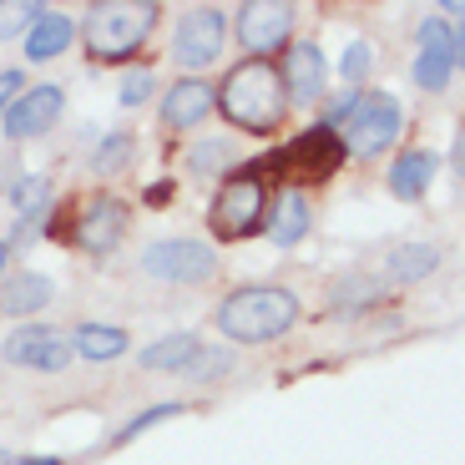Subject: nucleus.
Listing matches in <instances>:
<instances>
[{
	"label": "nucleus",
	"instance_id": "20e7f679",
	"mask_svg": "<svg viewBox=\"0 0 465 465\" xmlns=\"http://www.w3.org/2000/svg\"><path fill=\"white\" fill-rule=\"evenodd\" d=\"M208 223H213L218 238H253V232L263 228L268 223V193H263L258 167L223 177L218 198H213V208H208Z\"/></svg>",
	"mask_w": 465,
	"mask_h": 465
},
{
	"label": "nucleus",
	"instance_id": "6ab92c4d",
	"mask_svg": "<svg viewBox=\"0 0 465 465\" xmlns=\"http://www.w3.org/2000/svg\"><path fill=\"white\" fill-rule=\"evenodd\" d=\"M66 344H71V354H82L92 364H106V360H122L132 339H127V329H116V324H82Z\"/></svg>",
	"mask_w": 465,
	"mask_h": 465
},
{
	"label": "nucleus",
	"instance_id": "cd10ccee",
	"mask_svg": "<svg viewBox=\"0 0 465 465\" xmlns=\"http://www.w3.org/2000/svg\"><path fill=\"white\" fill-rule=\"evenodd\" d=\"M232 163V147L223 137H213V142H198V147L187 152V173H223V167Z\"/></svg>",
	"mask_w": 465,
	"mask_h": 465
},
{
	"label": "nucleus",
	"instance_id": "f3484780",
	"mask_svg": "<svg viewBox=\"0 0 465 465\" xmlns=\"http://www.w3.org/2000/svg\"><path fill=\"white\" fill-rule=\"evenodd\" d=\"M435 167H440V163H435V152H430V147H410V152H400L395 167H390V193H395L400 203L425 198V187H430Z\"/></svg>",
	"mask_w": 465,
	"mask_h": 465
},
{
	"label": "nucleus",
	"instance_id": "423d86ee",
	"mask_svg": "<svg viewBox=\"0 0 465 465\" xmlns=\"http://www.w3.org/2000/svg\"><path fill=\"white\" fill-rule=\"evenodd\" d=\"M142 273L157 283H208L218 273V253L198 238H157L142 248Z\"/></svg>",
	"mask_w": 465,
	"mask_h": 465
},
{
	"label": "nucleus",
	"instance_id": "dca6fc26",
	"mask_svg": "<svg viewBox=\"0 0 465 465\" xmlns=\"http://www.w3.org/2000/svg\"><path fill=\"white\" fill-rule=\"evenodd\" d=\"M51 299H56V283L46 273H35V268H21V273H11V279L0 283V314H11V319L41 314Z\"/></svg>",
	"mask_w": 465,
	"mask_h": 465
},
{
	"label": "nucleus",
	"instance_id": "4468645a",
	"mask_svg": "<svg viewBox=\"0 0 465 465\" xmlns=\"http://www.w3.org/2000/svg\"><path fill=\"white\" fill-rule=\"evenodd\" d=\"M279 86H283V96H289V102H319V96H324V51H319L314 41L289 46Z\"/></svg>",
	"mask_w": 465,
	"mask_h": 465
},
{
	"label": "nucleus",
	"instance_id": "473e14b6",
	"mask_svg": "<svg viewBox=\"0 0 465 465\" xmlns=\"http://www.w3.org/2000/svg\"><path fill=\"white\" fill-rule=\"evenodd\" d=\"M15 183H21V167H15V157H0V193H11Z\"/></svg>",
	"mask_w": 465,
	"mask_h": 465
},
{
	"label": "nucleus",
	"instance_id": "aec40b11",
	"mask_svg": "<svg viewBox=\"0 0 465 465\" xmlns=\"http://www.w3.org/2000/svg\"><path fill=\"white\" fill-rule=\"evenodd\" d=\"M435 268H440V248L435 243H405L384 263V283H420V279H430Z\"/></svg>",
	"mask_w": 465,
	"mask_h": 465
},
{
	"label": "nucleus",
	"instance_id": "f03ea898",
	"mask_svg": "<svg viewBox=\"0 0 465 465\" xmlns=\"http://www.w3.org/2000/svg\"><path fill=\"white\" fill-rule=\"evenodd\" d=\"M213 106L228 116L232 127L258 132V137H263V132H273V127L283 122V112H289V96H283L279 71L268 66V61H243V66L228 71L223 92H213Z\"/></svg>",
	"mask_w": 465,
	"mask_h": 465
},
{
	"label": "nucleus",
	"instance_id": "2eb2a0df",
	"mask_svg": "<svg viewBox=\"0 0 465 465\" xmlns=\"http://www.w3.org/2000/svg\"><path fill=\"white\" fill-rule=\"evenodd\" d=\"M208 112H213V86H208V82H198V76H183V82L167 86V96H163V127L187 132V127H198Z\"/></svg>",
	"mask_w": 465,
	"mask_h": 465
},
{
	"label": "nucleus",
	"instance_id": "a878e982",
	"mask_svg": "<svg viewBox=\"0 0 465 465\" xmlns=\"http://www.w3.org/2000/svg\"><path fill=\"white\" fill-rule=\"evenodd\" d=\"M183 410H187L183 400H167V405H147L137 420H127V425H122V430L112 435V445H127V440H137L142 430H152V425H163V420H177Z\"/></svg>",
	"mask_w": 465,
	"mask_h": 465
},
{
	"label": "nucleus",
	"instance_id": "5701e85b",
	"mask_svg": "<svg viewBox=\"0 0 465 465\" xmlns=\"http://www.w3.org/2000/svg\"><path fill=\"white\" fill-rule=\"evenodd\" d=\"M198 349H203L198 334H167V339H152V344L142 349V364H147V370H187Z\"/></svg>",
	"mask_w": 465,
	"mask_h": 465
},
{
	"label": "nucleus",
	"instance_id": "0eeeda50",
	"mask_svg": "<svg viewBox=\"0 0 465 465\" xmlns=\"http://www.w3.org/2000/svg\"><path fill=\"white\" fill-rule=\"evenodd\" d=\"M415 41H420V56L410 61V76H415V86H425V92H440V86H450V76L460 71V25L440 21V15H430V21L415 25Z\"/></svg>",
	"mask_w": 465,
	"mask_h": 465
},
{
	"label": "nucleus",
	"instance_id": "f8f14e48",
	"mask_svg": "<svg viewBox=\"0 0 465 465\" xmlns=\"http://www.w3.org/2000/svg\"><path fill=\"white\" fill-rule=\"evenodd\" d=\"M61 112H66V92L61 86H31V92H21L0 112V122H5L11 142H25V137H46L61 122Z\"/></svg>",
	"mask_w": 465,
	"mask_h": 465
},
{
	"label": "nucleus",
	"instance_id": "ddd939ff",
	"mask_svg": "<svg viewBox=\"0 0 465 465\" xmlns=\"http://www.w3.org/2000/svg\"><path fill=\"white\" fill-rule=\"evenodd\" d=\"M122 228H127V203L102 193V198H86L76 213V243L86 253H112L122 243Z\"/></svg>",
	"mask_w": 465,
	"mask_h": 465
},
{
	"label": "nucleus",
	"instance_id": "c85d7f7f",
	"mask_svg": "<svg viewBox=\"0 0 465 465\" xmlns=\"http://www.w3.org/2000/svg\"><path fill=\"white\" fill-rule=\"evenodd\" d=\"M132 157V137H122V132H112V137L96 147V157H92V167L96 173H112V167H122Z\"/></svg>",
	"mask_w": 465,
	"mask_h": 465
},
{
	"label": "nucleus",
	"instance_id": "bb28decb",
	"mask_svg": "<svg viewBox=\"0 0 465 465\" xmlns=\"http://www.w3.org/2000/svg\"><path fill=\"white\" fill-rule=\"evenodd\" d=\"M41 15H46V5H35V0H11V5H0V41L31 31Z\"/></svg>",
	"mask_w": 465,
	"mask_h": 465
},
{
	"label": "nucleus",
	"instance_id": "9b49d317",
	"mask_svg": "<svg viewBox=\"0 0 465 465\" xmlns=\"http://www.w3.org/2000/svg\"><path fill=\"white\" fill-rule=\"evenodd\" d=\"M5 364L35 374H61L71 364V344L66 334H56L46 324H21L15 334H5Z\"/></svg>",
	"mask_w": 465,
	"mask_h": 465
},
{
	"label": "nucleus",
	"instance_id": "f257e3e1",
	"mask_svg": "<svg viewBox=\"0 0 465 465\" xmlns=\"http://www.w3.org/2000/svg\"><path fill=\"white\" fill-rule=\"evenodd\" d=\"M293 319H299V299L279 283H248L218 303V329L232 344H268V339L289 334Z\"/></svg>",
	"mask_w": 465,
	"mask_h": 465
},
{
	"label": "nucleus",
	"instance_id": "6e6552de",
	"mask_svg": "<svg viewBox=\"0 0 465 465\" xmlns=\"http://www.w3.org/2000/svg\"><path fill=\"white\" fill-rule=\"evenodd\" d=\"M223 41H228V11L193 5V11H183V21L173 31V61L183 71H203L223 56Z\"/></svg>",
	"mask_w": 465,
	"mask_h": 465
},
{
	"label": "nucleus",
	"instance_id": "4be33fe9",
	"mask_svg": "<svg viewBox=\"0 0 465 465\" xmlns=\"http://www.w3.org/2000/svg\"><path fill=\"white\" fill-rule=\"evenodd\" d=\"M51 198H56V187H51V177H41V173H25L21 183L11 187V203H15V213H21V228H35V223L51 213Z\"/></svg>",
	"mask_w": 465,
	"mask_h": 465
},
{
	"label": "nucleus",
	"instance_id": "72a5a7b5",
	"mask_svg": "<svg viewBox=\"0 0 465 465\" xmlns=\"http://www.w3.org/2000/svg\"><path fill=\"white\" fill-rule=\"evenodd\" d=\"M5 465H61L56 455H15V460H5Z\"/></svg>",
	"mask_w": 465,
	"mask_h": 465
},
{
	"label": "nucleus",
	"instance_id": "c756f323",
	"mask_svg": "<svg viewBox=\"0 0 465 465\" xmlns=\"http://www.w3.org/2000/svg\"><path fill=\"white\" fill-rule=\"evenodd\" d=\"M370 66H374V46L370 41H354V46L344 51V61H339V76H344V82H360Z\"/></svg>",
	"mask_w": 465,
	"mask_h": 465
},
{
	"label": "nucleus",
	"instance_id": "1a4fd4ad",
	"mask_svg": "<svg viewBox=\"0 0 465 465\" xmlns=\"http://www.w3.org/2000/svg\"><path fill=\"white\" fill-rule=\"evenodd\" d=\"M344 157H349V152H344V142H339V132L309 127L303 137H293L279 157H268V163L283 167V173H293V177H303V183H324L329 173H339Z\"/></svg>",
	"mask_w": 465,
	"mask_h": 465
},
{
	"label": "nucleus",
	"instance_id": "a211bd4d",
	"mask_svg": "<svg viewBox=\"0 0 465 465\" xmlns=\"http://www.w3.org/2000/svg\"><path fill=\"white\" fill-rule=\"evenodd\" d=\"M71 41H76V21L61 15V11H46L31 31H25V56L31 61H56Z\"/></svg>",
	"mask_w": 465,
	"mask_h": 465
},
{
	"label": "nucleus",
	"instance_id": "9d476101",
	"mask_svg": "<svg viewBox=\"0 0 465 465\" xmlns=\"http://www.w3.org/2000/svg\"><path fill=\"white\" fill-rule=\"evenodd\" d=\"M293 21H299V11L283 0H248V5H238V41L253 61H263L268 51L289 46Z\"/></svg>",
	"mask_w": 465,
	"mask_h": 465
},
{
	"label": "nucleus",
	"instance_id": "b1692460",
	"mask_svg": "<svg viewBox=\"0 0 465 465\" xmlns=\"http://www.w3.org/2000/svg\"><path fill=\"white\" fill-rule=\"evenodd\" d=\"M374 293H380V279H364V273H354V279H339V283H334V293H329V309H334V314H354V309L374 303Z\"/></svg>",
	"mask_w": 465,
	"mask_h": 465
},
{
	"label": "nucleus",
	"instance_id": "7ed1b4c3",
	"mask_svg": "<svg viewBox=\"0 0 465 465\" xmlns=\"http://www.w3.org/2000/svg\"><path fill=\"white\" fill-rule=\"evenodd\" d=\"M152 25H157V5L152 0H96V5H86L76 35L86 41V56L127 61L132 51H142Z\"/></svg>",
	"mask_w": 465,
	"mask_h": 465
},
{
	"label": "nucleus",
	"instance_id": "412c9836",
	"mask_svg": "<svg viewBox=\"0 0 465 465\" xmlns=\"http://www.w3.org/2000/svg\"><path fill=\"white\" fill-rule=\"evenodd\" d=\"M268 238L279 248H293V243H303V232H309V198L303 193H283L279 198V208L268 213Z\"/></svg>",
	"mask_w": 465,
	"mask_h": 465
},
{
	"label": "nucleus",
	"instance_id": "393cba45",
	"mask_svg": "<svg viewBox=\"0 0 465 465\" xmlns=\"http://www.w3.org/2000/svg\"><path fill=\"white\" fill-rule=\"evenodd\" d=\"M232 364H238V354H232V349H208V344H203L183 374H187V380H198V384H208V380H223V374H232Z\"/></svg>",
	"mask_w": 465,
	"mask_h": 465
},
{
	"label": "nucleus",
	"instance_id": "39448f33",
	"mask_svg": "<svg viewBox=\"0 0 465 465\" xmlns=\"http://www.w3.org/2000/svg\"><path fill=\"white\" fill-rule=\"evenodd\" d=\"M400 127H405V106H400V96L390 92H370L360 96V106L349 112L344 122V152H354V157H380L384 147H395Z\"/></svg>",
	"mask_w": 465,
	"mask_h": 465
},
{
	"label": "nucleus",
	"instance_id": "7c9ffc66",
	"mask_svg": "<svg viewBox=\"0 0 465 465\" xmlns=\"http://www.w3.org/2000/svg\"><path fill=\"white\" fill-rule=\"evenodd\" d=\"M152 86H157V76H152V71H132L127 82H122V96H116V102H122V106H142L152 96Z\"/></svg>",
	"mask_w": 465,
	"mask_h": 465
},
{
	"label": "nucleus",
	"instance_id": "2f4dec72",
	"mask_svg": "<svg viewBox=\"0 0 465 465\" xmlns=\"http://www.w3.org/2000/svg\"><path fill=\"white\" fill-rule=\"evenodd\" d=\"M21 92H25V76L15 66H5V71H0V112H5V106H11Z\"/></svg>",
	"mask_w": 465,
	"mask_h": 465
},
{
	"label": "nucleus",
	"instance_id": "f704fd0d",
	"mask_svg": "<svg viewBox=\"0 0 465 465\" xmlns=\"http://www.w3.org/2000/svg\"><path fill=\"white\" fill-rule=\"evenodd\" d=\"M11 248H15L11 238H0V279H5V258H11Z\"/></svg>",
	"mask_w": 465,
	"mask_h": 465
}]
</instances>
